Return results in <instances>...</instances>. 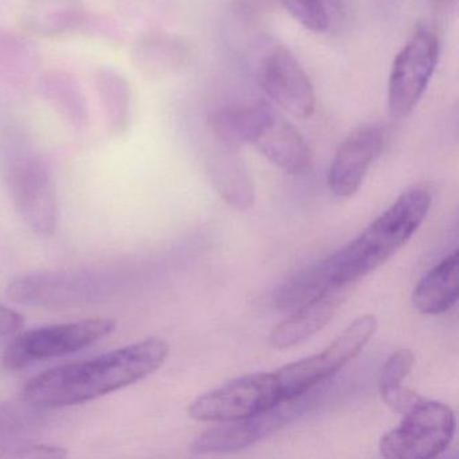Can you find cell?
<instances>
[{
  "mask_svg": "<svg viewBox=\"0 0 459 459\" xmlns=\"http://www.w3.org/2000/svg\"><path fill=\"white\" fill-rule=\"evenodd\" d=\"M169 351L165 340L150 337L84 361L52 368L28 381L23 400L37 410L92 402L149 377L165 364Z\"/></svg>",
  "mask_w": 459,
  "mask_h": 459,
  "instance_id": "6da1fadb",
  "label": "cell"
},
{
  "mask_svg": "<svg viewBox=\"0 0 459 459\" xmlns=\"http://www.w3.org/2000/svg\"><path fill=\"white\" fill-rule=\"evenodd\" d=\"M431 201V193L421 185L402 193L356 240L326 257L334 283L351 286L388 262L419 230Z\"/></svg>",
  "mask_w": 459,
  "mask_h": 459,
  "instance_id": "7a4b0ae2",
  "label": "cell"
},
{
  "mask_svg": "<svg viewBox=\"0 0 459 459\" xmlns=\"http://www.w3.org/2000/svg\"><path fill=\"white\" fill-rule=\"evenodd\" d=\"M117 329L111 318H91L66 324L48 325L28 330L14 338L2 357L7 370H22L39 362L76 353Z\"/></svg>",
  "mask_w": 459,
  "mask_h": 459,
  "instance_id": "3957f363",
  "label": "cell"
},
{
  "mask_svg": "<svg viewBox=\"0 0 459 459\" xmlns=\"http://www.w3.org/2000/svg\"><path fill=\"white\" fill-rule=\"evenodd\" d=\"M377 329V318L372 314L351 322L329 346L313 354L273 370L284 400L294 399L326 383L349 361L359 356Z\"/></svg>",
  "mask_w": 459,
  "mask_h": 459,
  "instance_id": "277c9868",
  "label": "cell"
},
{
  "mask_svg": "<svg viewBox=\"0 0 459 459\" xmlns=\"http://www.w3.org/2000/svg\"><path fill=\"white\" fill-rule=\"evenodd\" d=\"M403 416L402 423L381 437V455L389 459H429L450 446L455 434V416L448 405L423 399Z\"/></svg>",
  "mask_w": 459,
  "mask_h": 459,
  "instance_id": "5b68a950",
  "label": "cell"
},
{
  "mask_svg": "<svg viewBox=\"0 0 459 459\" xmlns=\"http://www.w3.org/2000/svg\"><path fill=\"white\" fill-rule=\"evenodd\" d=\"M321 392L322 389L316 386L300 396L284 400L275 407L256 415L238 420L221 421V426L213 427L195 437V442L190 445V451L195 454H220L233 453L249 447L299 418L311 405L316 404V396Z\"/></svg>",
  "mask_w": 459,
  "mask_h": 459,
  "instance_id": "8992f818",
  "label": "cell"
},
{
  "mask_svg": "<svg viewBox=\"0 0 459 459\" xmlns=\"http://www.w3.org/2000/svg\"><path fill=\"white\" fill-rule=\"evenodd\" d=\"M284 402L275 372L254 373L222 384L190 403V418L230 421L256 415Z\"/></svg>",
  "mask_w": 459,
  "mask_h": 459,
  "instance_id": "52a82bcc",
  "label": "cell"
},
{
  "mask_svg": "<svg viewBox=\"0 0 459 459\" xmlns=\"http://www.w3.org/2000/svg\"><path fill=\"white\" fill-rule=\"evenodd\" d=\"M7 185L25 224L42 238L55 235L58 205L48 163L37 155H15L7 166Z\"/></svg>",
  "mask_w": 459,
  "mask_h": 459,
  "instance_id": "ba28073f",
  "label": "cell"
},
{
  "mask_svg": "<svg viewBox=\"0 0 459 459\" xmlns=\"http://www.w3.org/2000/svg\"><path fill=\"white\" fill-rule=\"evenodd\" d=\"M439 58V39L429 26L420 25L392 64L388 107L394 119L407 117L429 87Z\"/></svg>",
  "mask_w": 459,
  "mask_h": 459,
  "instance_id": "9c48e42d",
  "label": "cell"
},
{
  "mask_svg": "<svg viewBox=\"0 0 459 459\" xmlns=\"http://www.w3.org/2000/svg\"><path fill=\"white\" fill-rule=\"evenodd\" d=\"M260 85L281 109L297 119H308L316 111L313 82L299 61L284 48H273L263 57Z\"/></svg>",
  "mask_w": 459,
  "mask_h": 459,
  "instance_id": "30bf717a",
  "label": "cell"
},
{
  "mask_svg": "<svg viewBox=\"0 0 459 459\" xmlns=\"http://www.w3.org/2000/svg\"><path fill=\"white\" fill-rule=\"evenodd\" d=\"M254 144L273 165L292 176L310 170L311 154L299 131L270 104H257Z\"/></svg>",
  "mask_w": 459,
  "mask_h": 459,
  "instance_id": "8fae6325",
  "label": "cell"
},
{
  "mask_svg": "<svg viewBox=\"0 0 459 459\" xmlns=\"http://www.w3.org/2000/svg\"><path fill=\"white\" fill-rule=\"evenodd\" d=\"M385 146V130L377 123L361 126L349 134L335 152L327 182L337 197H351L361 186L372 163Z\"/></svg>",
  "mask_w": 459,
  "mask_h": 459,
  "instance_id": "7c38bea8",
  "label": "cell"
},
{
  "mask_svg": "<svg viewBox=\"0 0 459 459\" xmlns=\"http://www.w3.org/2000/svg\"><path fill=\"white\" fill-rule=\"evenodd\" d=\"M98 284L92 276L69 273H41L21 276L10 283L9 295L21 305L71 307L92 299Z\"/></svg>",
  "mask_w": 459,
  "mask_h": 459,
  "instance_id": "4fadbf2b",
  "label": "cell"
},
{
  "mask_svg": "<svg viewBox=\"0 0 459 459\" xmlns=\"http://www.w3.org/2000/svg\"><path fill=\"white\" fill-rule=\"evenodd\" d=\"M349 287L338 286L318 299L292 311L286 321L273 327L268 337L271 348L290 349L321 332L337 313L348 295Z\"/></svg>",
  "mask_w": 459,
  "mask_h": 459,
  "instance_id": "5bb4252c",
  "label": "cell"
},
{
  "mask_svg": "<svg viewBox=\"0 0 459 459\" xmlns=\"http://www.w3.org/2000/svg\"><path fill=\"white\" fill-rule=\"evenodd\" d=\"M88 22L82 0H30L21 15L22 28L41 39H64Z\"/></svg>",
  "mask_w": 459,
  "mask_h": 459,
  "instance_id": "9a60e30c",
  "label": "cell"
},
{
  "mask_svg": "<svg viewBox=\"0 0 459 459\" xmlns=\"http://www.w3.org/2000/svg\"><path fill=\"white\" fill-rule=\"evenodd\" d=\"M206 171L216 192L232 208L246 212L254 206V179L238 150L219 146L209 158Z\"/></svg>",
  "mask_w": 459,
  "mask_h": 459,
  "instance_id": "2e32d148",
  "label": "cell"
},
{
  "mask_svg": "<svg viewBox=\"0 0 459 459\" xmlns=\"http://www.w3.org/2000/svg\"><path fill=\"white\" fill-rule=\"evenodd\" d=\"M458 292L459 252L454 251L421 278L411 299L419 313L437 316L455 305Z\"/></svg>",
  "mask_w": 459,
  "mask_h": 459,
  "instance_id": "e0dca14e",
  "label": "cell"
},
{
  "mask_svg": "<svg viewBox=\"0 0 459 459\" xmlns=\"http://www.w3.org/2000/svg\"><path fill=\"white\" fill-rule=\"evenodd\" d=\"M95 88L109 133L122 136L133 123L134 98L130 82L117 69L101 66L95 74Z\"/></svg>",
  "mask_w": 459,
  "mask_h": 459,
  "instance_id": "ac0fdd59",
  "label": "cell"
},
{
  "mask_svg": "<svg viewBox=\"0 0 459 459\" xmlns=\"http://www.w3.org/2000/svg\"><path fill=\"white\" fill-rule=\"evenodd\" d=\"M186 53L178 39L150 30L141 34L131 50V61L141 74L150 77L165 76L184 64Z\"/></svg>",
  "mask_w": 459,
  "mask_h": 459,
  "instance_id": "d6986e66",
  "label": "cell"
},
{
  "mask_svg": "<svg viewBox=\"0 0 459 459\" xmlns=\"http://www.w3.org/2000/svg\"><path fill=\"white\" fill-rule=\"evenodd\" d=\"M338 287L333 281L327 260L303 270L275 292L273 303L284 313H292Z\"/></svg>",
  "mask_w": 459,
  "mask_h": 459,
  "instance_id": "ffe728a7",
  "label": "cell"
},
{
  "mask_svg": "<svg viewBox=\"0 0 459 459\" xmlns=\"http://www.w3.org/2000/svg\"><path fill=\"white\" fill-rule=\"evenodd\" d=\"M39 91L56 112L76 130L87 126L90 112L84 93L74 77L63 72L45 74Z\"/></svg>",
  "mask_w": 459,
  "mask_h": 459,
  "instance_id": "44dd1931",
  "label": "cell"
},
{
  "mask_svg": "<svg viewBox=\"0 0 459 459\" xmlns=\"http://www.w3.org/2000/svg\"><path fill=\"white\" fill-rule=\"evenodd\" d=\"M257 119V104L249 107H227L212 112L209 127L219 146L240 150L251 144Z\"/></svg>",
  "mask_w": 459,
  "mask_h": 459,
  "instance_id": "7402d4cb",
  "label": "cell"
},
{
  "mask_svg": "<svg viewBox=\"0 0 459 459\" xmlns=\"http://www.w3.org/2000/svg\"><path fill=\"white\" fill-rule=\"evenodd\" d=\"M287 12L314 33L329 30L340 14V0H281Z\"/></svg>",
  "mask_w": 459,
  "mask_h": 459,
  "instance_id": "603a6c76",
  "label": "cell"
},
{
  "mask_svg": "<svg viewBox=\"0 0 459 459\" xmlns=\"http://www.w3.org/2000/svg\"><path fill=\"white\" fill-rule=\"evenodd\" d=\"M31 55L25 42L13 34L0 33V76L22 79L30 69Z\"/></svg>",
  "mask_w": 459,
  "mask_h": 459,
  "instance_id": "cb8c5ba5",
  "label": "cell"
},
{
  "mask_svg": "<svg viewBox=\"0 0 459 459\" xmlns=\"http://www.w3.org/2000/svg\"><path fill=\"white\" fill-rule=\"evenodd\" d=\"M17 404L0 403V450L9 448L15 445L18 437L31 429L34 424L33 411Z\"/></svg>",
  "mask_w": 459,
  "mask_h": 459,
  "instance_id": "d4e9b609",
  "label": "cell"
},
{
  "mask_svg": "<svg viewBox=\"0 0 459 459\" xmlns=\"http://www.w3.org/2000/svg\"><path fill=\"white\" fill-rule=\"evenodd\" d=\"M413 365H415V354L408 349H400L392 353L381 368L378 392L402 385L403 380L410 375Z\"/></svg>",
  "mask_w": 459,
  "mask_h": 459,
  "instance_id": "484cf974",
  "label": "cell"
},
{
  "mask_svg": "<svg viewBox=\"0 0 459 459\" xmlns=\"http://www.w3.org/2000/svg\"><path fill=\"white\" fill-rule=\"evenodd\" d=\"M380 396L392 411L402 413V415L412 410L416 404H419L423 400V397L419 396L416 392L407 388L403 384L402 385L394 386V388L380 392Z\"/></svg>",
  "mask_w": 459,
  "mask_h": 459,
  "instance_id": "4316f807",
  "label": "cell"
},
{
  "mask_svg": "<svg viewBox=\"0 0 459 459\" xmlns=\"http://www.w3.org/2000/svg\"><path fill=\"white\" fill-rule=\"evenodd\" d=\"M4 455L20 456V458H64L68 455L58 446L39 445V443H15L6 448Z\"/></svg>",
  "mask_w": 459,
  "mask_h": 459,
  "instance_id": "83f0119b",
  "label": "cell"
},
{
  "mask_svg": "<svg viewBox=\"0 0 459 459\" xmlns=\"http://www.w3.org/2000/svg\"><path fill=\"white\" fill-rule=\"evenodd\" d=\"M25 324L22 314L0 303V340L17 334Z\"/></svg>",
  "mask_w": 459,
  "mask_h": 459,
  "instance_id": "f1b7e54d",
  "label": "cell"
}]
</instances>
